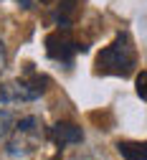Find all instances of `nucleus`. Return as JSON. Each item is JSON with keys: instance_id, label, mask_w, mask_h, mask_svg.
<instances>
[{"instance_id": "f257e3e1", "label": "nucleus", "mask_w": 147, "mask_h": 160, "mask_svg": "<svg viewBox=\"0 0 147 160\" xmlns=\"http://www.w3.org/2000/svg\"><path fill=\"white\" fill-rule=\"evenodd\" d=\"M137 66V48L127 31L114 36L109 46H104L96 56V71L104 76H132Z\"/></svg>"}, {"instance_id": "f03ea898", "label": "nucleus", "mask_w": 147, "mask_h": 160, "mask_svg": "<svg viewBox=\"0 0 147 160\" xmlns=\"http://www.w3.org/2000/svg\"><path fill=\"white\" fill-rule=\"evenodd\" d=\"M43 137H46V130H43L41 117H36V114L20 117V119L13 122L10 135L5 137L8 140V148L5 150H8L10 158H28V155H33V152L41 150Z\"/></svg>"}, {"instance_id": "7ed1b4c3", "label": "nucleus", "mask_w": 147, "mask_h": 160, "mask_svg": "<svg viewBox=\"0 0 147 160\" xmlns=\"http://www.w3.org/2000/svg\"><path fill=\"white\" fill-rule=\"evenodd\" d=\"M48 84L51 82L46 74H38L33 66H28L18 79L3 84V94H5V102H33L41 94H46Z\"/></svg>"}, {"instance_id": "20e7f679", "label": "nucleus", "mask_w": 147, "mask_h": 160, "mask_svg": "<svg viewBox=\"0 0 147 160\" xmlns=\"http://www.w3.org/2000/svg\"><path fill=\"white\" fill-rule=\"evenodd\" d=\"M46 51H48L51 58H56V61H66V64H69L79 51H84V46L71 36V31H69L66 26H58V28L46 38Z\"/></svg>"}, {"instance_id": "39448f33", "label": "nucleus", "mask_w": 147, "mask_h": 160, "mask_svg": "<svg viewBox=\"0 0 147 160\" xmlns=\"http://www.w3.org/2000/svg\"><path fill=\"white\" fill-rule=\"evenodd\" d=\"M48 140L56 148H69V145H79L84 142V130L74 122H56L48 130Z\"/></svg>"}, {"instance_id": "423d86ee", "label": "nucleus", "mask_w": 147, "mask_h": 160, "mask_svg": "<svg viewBox=\"0 0 147 160\" xmlns=\"http://www.w3.org/2000/svg\"><path fill=\"white\" fill-rule=\"evenodd\" d=\"M117 152L124 160H147V142L124 140V142H117Z\"/></svg>"}, {"instance_id": "0eeeda50", "label": "nucleus", "mask_w": 147, "mask_h": 160, "mask_svg": "<svg viewBox=\"0 0 147 160\" xmlns=\"http://www.w3.org/2000/svg\"><path fill=\"white\" fill-rule=\"evenodd\" d=\"M79 13H81V0H64V5H61V10H58V23L69 28L76 21Z\"/></svg>"}, {"instance_id": "6e6552de", "label": "nucleus", "mask_w": 147, "mask_h": 160, "mask_svg": "<svg viewBox=\"0 0 147 160\" xmlns=\"http://www.w3.org/2000/svg\"><path fill=\"white\" fill-rule=\"evenodd\" d=\"M13 122H15L13 112H10V109H0V140H5V137L10 135Z\"/></svg>"}, {"instance_id": "1a4fd4ad", "label": "nucleus", "mask_w": 147, "mask_h": 160, "mask_svg": "<svg viewBox=\"0 0 147 160\" xmlns=\"http://www.w3.org/2000/svg\"><path fill=\"white\" fill-rule=\"evenodd\" d=\"M137 94H140L142 99H147V69H142V71L137 74Z\"/></svg>"}, {"instance_id": "9d476101", "label": "nucleus", "mask_w": 147, "mask_h": 160, "mask_svg": "<svg viewBox=\"0 0 147 160\" xmlns=\"http://www.w3.org/2000/svg\"><path fill=\"white\" fill-rule=\"evenodd\" d=\"M8 66V51H5V43H3V38H0V74L5 71Z\"/></svg>"}, {"instance_id": "9b49d317", "label": "nucleus", "mask_w": 147, "mask_h": 160, "mask_svg": "<svg viewBox=\"0 0 147 160\" xmlns=\"http://www.w3.org/2000/svg\"><path fill=\"white\" fill-rule=\"evenodd\" d=\"M18 3H20V5H23L26 10H28V8H33V5H31V0H18Z\"/></svg>"}, {"instance_id": "f8f14e48", "label": "nucleus", "mask_w": 147, "mask_h": 160, "mask_svg": "<svg viewBox=\"0 0 147 160\" xmlns=\"http://www.w3.org/2000/svg\"><path fill=\"white\" fill-rule=\"evenodd\" d=\"M0 104H5V94H3V84H0Z\"/></svg>"}, {"instance_id": "ddd939ff", "label": "nucleus", "mask_w": 147, "mask_h": 160, "mask_svg": "<svg viewBox=\"0 0 147 160\" xmlns=\"http://www.w3.org/2000/svg\"><path fill=\"white\" fill-rule=\"evenodd\" d=\"M41 3H51V0H41Z\"/></svg>"}]
</instances>
